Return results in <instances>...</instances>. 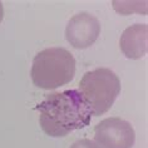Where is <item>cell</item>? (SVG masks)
<instances>
[{"label": "cell", "mask_w": 148, "mask_h": 148, "mask_svg": "<svg viewBox=\"0 0 148 148\" xmlns=\"http://www.w3.org/2000/svg\"><path fill=\"white\" fill-rule=\"evenodd\" d=\"M101 33L99 20L92 14L79 13L68 21L65 38L77 49L93 45Z\"/></svg>", "instance_id": "5b68a950"}, {"label": "cell", "mask_w": 148, "mask_h": 148, "mask_svg": "<svg viewBox=\"0 0 148 148\" xmlns=\"http://www.w3.org/2000/svg\"><path fill=\"white\" fill-rule=\"evenodd\" d=\"M35 109L39 112L40 127L50 137H64L86 128L92 119L90 107L77 89L49 94Z\"/></svg>", "instance_id": "6da1fadb"}, {"label": "cell", "mask_w": 148, "mask_h": 148, "mask_svg": "<svg viewBox=\"0 0 148 148\" xmlns=\"http://www.w3.org/2000/svg\"><path fill=\"white\" fill-rule=\"evenodd\" d=\"M121 50L129 59H139L147 53L148 27L147 24H134L123 32L119 40Z\"/></svg>", "instance_id": "8992f818"}, {"label": "cell", "mask_w": 148, "mask_h": 148, "mask_svg": "<svg viewBox=\"0 0 148 148\" xmlns=\"http://www.w3.org/2000/svg\"><path fill=\"white\" fill-rule=\"evenodd\" d=\"M3 18H4V6H3V3L0 1V23H1Z\"/></svg>", "instance_id": "ba28073f"}, {"label": "cell", "mask_w": 148, "mask_h": 148, "mask_svg": "<svg viewBox=\"0 0 148 148\" xmlns=\"http://www.w3.org/2000/svg\"><path fill=\"white\" fill-rule=\"evenodd\" d=\"M70 148H101V147L90 139H79L75 143H73Z\"/></svg>", "instance_id": "52a82bcc"}, {"label": "cell", "mask_w": 148, "mask_h": 148, "mask_svg": "<svg viewBox=\"0 0 148 148\" xmlns=\"http://www.w3.org/2000/svg\"><path fill=\"white\" fill-rule=\"evenodd\" d=\"M75 74V59L64 48H48L33 59L32 80L42 89H57L68 84Z\"/></svg>", "instance_id": "7a4b0ae2"}, {"label": "cell", "mask_w": 148, "mask_h": 148, "mask_svg": "<svg viewBox=\"0 0 148 148\" xmlns=\"http://www.w3.org/2000/svg\"><path fill=\"white\" fill-rule=\"evenodd\" d=\"M80 93L90 107L92 116H102L108 112L121 93V80L108 68H98L87 72L79 83Z\"/></svg>", "instance_id": "3957f363"}, {"label": "cell", "mask_w": 148, "mask_h": 148, "mask_svg": "<svg viewBox=\"0 0 148 148\" xmlns=\"http://www.w3.org/2000/svg\"><path fill=\"white\" fill-rule=\"evenodd\" d=\"M94 139L101 148H132L136 133L129 122L112 117L95 125Z\"/></svg>", "instance_id": "277c9868"}]
</instances>
